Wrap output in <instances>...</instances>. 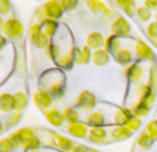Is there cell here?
I'll use <instances>...</instances> for the list:
<instances>
[{
  "label": "cell",
  "mask_w": 157,
  "mask_h": 152,
  "mask_svg": "<svg viewBox=\"0 0 157 152\" xmlns=\"http://www.w3.org/2000/svg\"><path fill=\"white\" fill-rule=\"evenodd\" d=\"M153 142H155V140H153L147 133H145V131L139 134L138 140H136V145H138L141 150H144V151L150 150V148L153 147Z\"/></svg>",
  "instance_id": "83f0119b"
},
{
  "label": "cell",
  "mask_w": 157,
  "mask_h": 152,
  "mask_svg": "<svg viewBox=\"0 0 157 152\" xmlns=\"http://www.w3.org/2000/svg\"><path fill=\"white\" fill-rule=\"evenodd\" d=\"M62 54V51H61V47L58 46L57 43H50V46L46 49V55H47V58L48 60H51V61H57L58 60V57Z\"/></svg>",
  "instance_id": "1f68e13d"
},
{
  "label": "cell",
  "mask_w": 157,
  "mask_h": 152,
  "mask_svg": "<svg viewBox=\"0 0 157 152\" xmlns=\"http://www.w3.org/2000/svg\"><path fill=\"white\" fill-rule=\"evenodd\" d=\"M155 21H156V22H157V13H156V14H155Z\"/></svg>",
  "instance_id": "f5cc1de1"
},
{
  "label": "cell",
  "mask_w": 157,
  "mask_h": 152,
  "mask_svg": "<svg viewBox=\"0 0 157 152\" xmlns=\"http://www.w3.org/2000/svg\"><path fill=\"white\" fill-rule=\"evenodd\" d=\"M145 133H147L156 141L157 140V119L150 120V122L147 123L146 127H145Z\"/></svg>",
  "instance_id": "d590c367"
},
{
  "label": "cell",
  "mask_w": 157,
  "mask_h": 152,
  "mask_svg": "<svg viewBox=\"0 0 157 152\" xmlns=\"http://www.w3.org/2000/svg\"><path fill=\"white\" fill-rule=\"evenodd\" d=\"M52 101H54L52 95L44 89L36 90L35 94H33V104H35L41 112H46L47 109L51 108Z\"/></svg>",
  "instance_id": "9c48e42d"
},
{
  "label": "cell",
  "mask_w": 157,
  "mask_h": 152,
  "mask_svg": "<svg viewBox=\"0 0 157 152\" xmlns=\"http://www.w3.org/2000/svg\"><path fill=\"white\" fill-rule=\"evenodd\" d=\"M113 57H114V61L123 66L131 65V62H132V53L128 49H121L117 54H114Z\"/></svg>",
  "instance_id": "cb8c5ba5"
},
{
  "label": "cell",
  "mask_w": 157,
  "mask_h": 152,
  "mask_svg": "<svg viewBox=\"0 0 157 152\" xmlns=\"http://www.w3.org/2000/svg\"><path fill=\"white\" fill-rule=\"evenodd\" d=\"M77 0H62L61 2V6H62L63 11H72L77 7Z\"/></svg>",
  "instance_id": "60d3db41"
},
{
  "label": "cell",
  "mask_w": 157,
  "mask_h": 152,
  "mask_svg": "<svg viewBox=\"0 0 157 152\" xmlns=\"http://www.w3.org/2000/svg\"><path fill=\"white\" fill-rule=\"evenodd\" d=\"M97 105V97L94 93L88 91V90H83L78 94L76 101V109H81L84 112H90L95 108Z\"/></svg>",
  "instance_id": "ba28073f"
},
{
  "label": "cell",
  "mask_w": 157,
  "mask_h": 152,
  "mask_svg": "<svg viewBox=\"0 0 157 152\" xmlns=\"http://www.w3.org/2000/svg\"><path fill=\"white\" fill-rule=\"evenodd\" d=\"M73 58L71 57V54H61L59 57H58V60L55 61V65L58 66V68H61V69H71L72 66H73Z\"/></svg>",
  "instance_id": "4dcf8cb0"
},
{
  "label": "cell",
  "mask_w": 157,
  "mask_h": 152,
  "mask_svg": "<svg viewBox=\"0 0 157 152\" xmlns=\"http://www.w3.org/2000/svg\"><path fill=\"white\" fill-rule=\"evenodd\" d=\"M149 86L157 91V66L153 65L149 72Z\"/></svg>",
  "instance_id": "ab89813d"
},
{
  "label": "cell",
  "mask_w": 157,
  "mask_h": 152,
  "mask_svg": "<svg viewBox=\"0 0 157 152\" xmlns=\"http://www.w3.org/2000/svg\"><path fill=\"white\" fill-rule=\"evenodd\" d=\"M114 4L119 6V7L125 13V15H128V17H134V15H135L136 8H138L134 0H116V2H114Z\"/></svg>",
  "instance_id": "603a6c76"
},
{
  "label": "cell",
  "mask_w": 157,
  "mask_h": 152,
  "mask_svg": "<svg viewBox=\"0 0 157 152\" xmlns=\"http://www.w3.org/2000/svg\"><path fill=\"white\" fill-rule=\"evenodd\" d=\"M125 78L130 84H142V80L145 78V69L141 64H131L125 69Z\"/></svg>",
  "instance_id": "30bf717a"
},
{
  "label": "cell",
  "mask_w": 157,
  "mask_h": 152,
  "mask_svg": "<svg viewBox=\"0 0 157 152\" xmlns=\"http://www.w3.org/2000/svg\"><path fill=\"white\" fill-rule=\"evenodd\" d=\"M26 152H43V151H40V150H36V151H26Z\"/></svg>",
  "instance_id": "816d5d0a"
},
{
  "label": "cell",
  "mask_w": 157,
  "mask_h": 152,
  "mask_svg": "<svg viewBox=\"0 0 157 152\" xmlns=\"http://www.w3.org/2000/svg\"><path fill=\"white\" fill-rule=\"evenodd\" d=\"M52 138H54V144L57 148H59V151L62 152H72L75 148V141L72 138L66 136H62L59 133H52Z\"/></svg>",
  "instance_id": "7c38bea8"
},
{
  "label": "cell",
  "mask_w": 157,
  "mask_h": 152,
  "mask_svg": "<svg viewBox=\"0 0 157 152\" xmlns=\"http://www.w3.org/2000/svg\"><path fill=\"white\" fill-rule=\"evenodd\" d=\"M102 15H103V19H105V21H112V22H113L114 19L119 17V15H117V13L113 10V8H109V7L106 8L105 13H103Z\"/></svg>",
  "instance_id": "7bdbcfd3"
},
{
  "label": "cell",
  "mask_w": 157,
  "mask_h": 152,
  "mask_svg": "<svg viewBox=\"0 0 157 152\" xmlns=\"http://www.w3.org/2000/svg\"><path fill=\"white\" fill-rule=\"evenodd\" d=\"M106 123V118L102 112L99 111H94L88 115L87 118V125H90L91 127H98V126H105Z\"/></svg>",
  "instance_id": "d4e9b609"
},
{
  "label": "cell",
  "mask_w": 157,
  "mask_h": 152,
  "mask_svg": "<svg viewBox=\"0 0 157 152\" xmlns=\"http://www.w3.org/2000/svg\"><path fill=\"white\" fill-rule=\"evenodd\" d=\"M110 32L113 36L117 38H127L131 33V24L124 15H119L113 22L110 24Z\"/></svg>",
  "instance_id": "5b68a950"
},
{
  "label": "cell",
  "mask_w": 157,
  "mask_h": 152,
  "mask_svg": "<svg viewBox=\"0 0 157 152\" xmlns=\"http://www.w3.org/2000/svg\"><path fill=\"white\" fill-rule=\"evenodd\" d=\"M88 152H101V151L95 150V148H88Z\"/></svg>",
  "instance_id": "681fc988"
},
{
  "label": "cell",
  "mask_w": 157,
  "mask_h": 152,
  "mask_svg": "<svg viewBox=\"0 0 157 152\" xmlns=\"http://www.w3.org/2000/svg\"><path fill=\"white\" fill-rule=\"evenodd\" d=\"M135 54L139 60L144 61H150V62H155L156 61V54L152 50V47L144 40H136L135 43Z\"/></svg>",
  "instance_id": "8fae6325"
},
{
  "label": "cell",
  "mask_w": 157,
  "mask_h": 152,
  "mask_svg": "<svg viewBox=\"0 0 157 152\" xmlns=\"http://www.w3.org/2000/svg\"><path fill=\"white\" fill-rule=\"evenodd\" d=\"M144 6L146 8H149L150 11H156L157 13V0H145Z\"/></svg>",
  "instance_id": "f6af8a7d"
},
{
  "label": "cell",
  "mask_w": 157,
  "mask_h": 152,
  "mask_svg": "<svg viewBox=\"0 0 157 152\" xmlns=\"http://www.w3.org/2000/svg\"><path fill=\"white\" fill-rule=\"evenodd\" d=\"M59 152H62V151H59Z\"/></svg>",
  "instance_id": "db71d44e"
},
{
  "label": "cell",
  "mask_w": 157,
  "mask_h": 152,
  "mask_svg": "<svg viewBox=\"0 0 157 152\" xmlns=\"http://www.w3.org/2000/svg\"><path fill=\"white\" fill-rule=\"evenodd\" d=\"M41 26V32L44 35H47L50 39H52L55 36L58 30V22L54 21V19H43V21H39Z\"/></svg>",
  "instance_id": "7402d4cb"
},
{
  "label": "cell",
  "mask_w": 157,
  "mask_h": 152,
  "mask_svg": "<svg viewBox=\"0 0 157 152\" xmlns=\"http://www.w3.org/2000/svg\"><path fill=\"white\" fill-rule=\"evenodd\" d=\"M68 133L71 134L72 137H76V138H87L90 133V129L87 123L83 122H77L73 123V125L68 126Z\"/></svg>",
  "instance_id": "e0dca14e"
},
{
  "label": "cell",
  "mask_w": 157,
  "mask_h": 152,
  "mask_svg": "<svg viewBox=\"0 0 157 152\" xmlns=\"http://www.w3.org/2000/svg\"><path fill=\"white\" fill-rule=\"evenodd\" d=\"M135 95L139 102L146 104V105L152 109V106L155 105V102H156L157 91H155V90L149 86V83H142L135 87Z\"/></svg>",
  "instance_id": "277c9868"
},
{
  "label": "cell",
  "mask_w": 157,
  "mask_h": 152,
  "mask_svg": "<svg viewBox=\"0 0 157 152\" xmlns=\"http://www.w3.org/2000/svg\"><path fill=\"white\" fill-rule=\"evenodd\" d=\"M134 116L130 108H117L113 115V122L116 126H127V123Z\"/></svg>",
  "instance_id": "2e32d148"
},
{
  "label": "cell",
  "mask_w": 157,
  "mask_h": 152,
  "mask_svg": "<svg viewBox=\"0 0 157 152\" xmlns=\"http://www.w3.org/2000/svg\"><path fill=\"white\" fill-rule=\"evenodd\" d=\"M43 89L47 90L52 98H59L65 93V75L54 71V79H50L47 72L43 75Z\"/></svg>",
  "instance_id": "6da1fadb"
},
{
  "label": "cell",
  "mask_w": 157,
  "mask_h": 152,
  "mask_svg": "<svg viewBox=\"0 0 157 152\" xmlns=\"http://www.w3.org/2000/svg\"><path fill=\"white\" fill-rule=\"evenodd\" d=\"M63 118H65V122L68 125H73V123L80 122V114H78L76 108H72V106H69V108H66L63 111Z\"/></svg>",
  "instance_id": "f1b7e54d"
},
{
  "label": "cell",
  "mask_w": 157,
  "mask_h": 152,
  "mask_svg": "<svg viewBox=\"0 0 157 152\" xmlns=\"http://www.w3.org/2000/svg\"><path fill=\"white\" fill-rule=\"evenodd\" d=\"M86 46H88L92 51L101 50L105 46V38L101 32H90L86 38Z\"/></svg>",
  "instance_id": "5bb4252c"
},
{
  "label": "cell",
  "mask_w": 157,
  "mask_h": 152,
  "mask_svg": "<svg viewBox=\"0 0 157 152\" xmlns=\"http://www.w3.org/2000/svg\"><path fill=\"white\" fill-rule=\"evenodd\" d=\"M3 130H4V127H3L2 122H0V136H2V134H3Z\"/></svg>",
  "instance_id": "f907efd6"
},
{
  "label": "cell",
  "mask_w": 157,
  "mask_h": 152,
  "mask_svg": "<svg viewBox=\"0 0 157 152\" xmlns=\"http://www.w3.org/2000/svg\"><path fill=\"white\" fill-rule=\"evenodd\" d=\"M3 33L8 39H18L24 35V25L18 18H8L3 28Z\"/></svg>",
  "instance_id": "52a82bcc"
},
{
  "label": "cell",
  "mask_w": 157,
  "mask_h": 152,
  "mask_svg": "<svg viewBox=\"0 0 157 152\" xmlns=\"http://www.w3.org/2000/svg\"><path fill=\"white\" fill-rule=\"evenodd\" d=\"M40 147H41V140L37 136H35L33 138H30L29 141L25 144L24 150H25V152L26 151H36V150H39Z\"/></svg>",
  "instance_id": "e575fe53"
},
{
  "label": "cell",
  "mask_w": 157,
  "mask_h": 152,
  "mask_svg": "<svg viewBox=\"0 0 157 152\" xmlns=\"http://www.w3.org/2000/svg\"><path fill=\"white\" fill-rule=\"evenodd\" d=\"M103 49H105L110 55L117 54V53L123 49L121 39L117 38V36H113V35L108 36V38L105 39V46H103Z\"/></svg>",
  "instance_id": "d6986e66"
},
{
  "label": "cell",
  "mask_w": 157,
  "mask_h": 152,
  "mask_svg": "<svg viewBox=\"0 0 157 152\" xmlns=\"http://www.w3.org/2000/svg\"><path fill=\"white\" fill-rule=\"evenodd\" d=\"M110 60V54L106 51L105 49H101V50H95L92 51V58H91V62L97 66H105L106 64L109 62Z\"/></svg>",
  "instance_id": "44dd1931"
},
{
  "label": "cell",
  "mask_w": 157,
  "mask_h": 152,
  "mask_svg": "<svg viewBox=\"0 0 157 152\" xmlns=\"http://www.w3.org/2000/svg\"><path fill=\"white\" fill-rule=\"evenodd\" d=\"M21 118H22V112H18V111L13 112V115H11V118H10V123H7V127H13V126L18 125Z\"/></svg>",
  "instance_id": "ee69618b"
},
{
  "label": "cell",
  "mask_w": 157,
  "mask_h": 152,
  "mask_svg": "<svg viewBox=\"0 0 157 152\" xmlns=\"http://www.w3.org/2000/svg\"><path fill=\"white\" fill-rule=\"evenodd\" d=\"M14 102H15V111L22 112L28 105V94L25 91H17L14 94Z\"/></svg>",
  "instance_id": "4316f807"
},
{
  "label": "cell",
  "mask_w": 157,
  "mask_h": 152,
  "mask_svg": "<svg viewBox=\"0 0 157 152\" xmlns=\"http://www.w3.org/2000/svg\"><path fill=\"white\" fill-rule=\"evenodd\" d=\"M72 152H88V148L84 147V145H81V144H76L75 148L72 150Z\"/></svg>",
  "instance_id": "bcb514c9"
},
{
  "label": "cell",
  "mask_w": 157,
  "mask_h": 152,
  "mask_svg": "<svg viewBox=\"0 0 157 152\" xmlns=\"http://www.w3.org/2000/svg\"><path fill=\"white\" fill-rule=\"evenodd\" d=\"M36 136V131L35 129H30V127H21L19 130L14 131L13 134L10 136V140L13 141L14 147L15 148H24L25 144L29 141L30 138Z\"/></svg>",
  "instance_id": "8992f818"
},
{
  "label": "cell",
  "mask_w": 157,
  "mask_h": 152,
  "mask_svg": "<svg viewBox=\"0 0 157 152\" xmlns=\"http://www.w3.org/2000/svg\"><path fill=\"white\" fill-rule=\"evenodd\" d=\"M131 111H132L134 116L139 118V119H144V118H146L147 115H149L150 108L146 105V104H144V102H139V101H136V102L132 106H131Z\"/></svg>",
  "instance_id": "484cf974"
},
{
  "label": "cell",
  "mask_w": 157,
  "mask_h": 152,
  "mask_svg": "<svg viewBox=\"0 0 157 152\" xmlns=\"http://www.w3.org/2000/svg\"><path fill=\"white\" fill-rule=\"evenodd\" d=\"M11 13V3L7 0H0V15H7Z\"/></svg>",
  "instance_id": "b9f144b4"
},
{
  "label": "cell",
  "mask_w": 157,
  "mask_h": 152,
  "mask_svg": "<svg viewBox=\"0 0 157 152\" xmlns=\"http://www.w3.org/2000/svg\"><path fill=\"white\" fill-rule=\"evenodd\" d=\"M146 35L150 39V42L157 40V22H149L146 26Z\"/></svg>",
  "instance_id": "74e56055"
},
{
  "label": "cell",
  "mask_w": 157,
  "mask_h": 152,
  "mask_svg": "<svg viewBox=\"0 0 157 152\" xmlns=\"http://www.w3.org/2000/svg\"><path fill=\"white\" fill-rule=\"evenodd\" d=\"M15 150L13 141L10 140V137H6V138L0 140V152H13Z\"/></svg>",
  "instance_id": "8d00e7d4"
},
{
  "label": "cell",
  "mask_w": 157,
  "mask_h": 152,
  "mask_svg": "<svg viewBox=\"0 0 157 152\" xmlns=\"http://www.w3.org/2000/svg\"><path fill=\"white\" fill-rule=\"evenodd\" d=\"M87 138L91 142H95V144H103V142H106V138H108V130H106L105 126L90 127V133Z\"/></svg>",
  "instance_id": "9a60e30c"
},
{
  "label": "cell",
  "mask_w": 157,
  "mask_h": 152,
  "mask_svg": "<svg viewBox=\"0 0 157 152\" xmlns=\"http://www.w3.org/2000/svg\"><path fill=\"white\" fill-rule=\"evenodd\" d=\"M4 24H6V21L3 19V17L0 15V33H3V28H4Z\"/></svg>",
  "instance_id": "c3c4849f"
},
{
  "label": "cell",
  "mask_w": 157,
  "mask_h": 152,
  "mask_svg": "<svg viewBox=\"0 0 157 152\" xmlns=\"http://www.w3.org/2000/svg\"><path fill=\"white\" fill-rule=\"evenodd\" d=\"M0 111L4 112V114L15 112L14 94H10V93H2L0 94Z\"/></svg>",
  "instance_id": "ac0fdd59"
},
{
  "label": "cell",
  "mask_w": 157,
  "mask_h": 152,
  "mask_svg": "<svg viewBox=\"0 0 157 152\" xmlns=\"http://www.w3.org/2000/svg\"><path fill=\"white\" fill-rule=\"evenodd\" d=\"M132 131L127 127V126H114L110 130V137L113 141H125V140L131 138Z\"/></svg>",
  "instance_id": "ffe728a7"
},
{
  "label": "cell",
  "mask_w": 157,
  "mask_h": 152,
  "mask_svg": "<svg viewBox=\"0 0 157 152\" xmlns=\"http://www.w3.org/2000/svg\"><path fill=\"white\" fill-rule=\"evenodd\" d=\"M71 57L73 58V62L77 64V65H84V55H83V50L81 47H77V46H73L71 49Z\"/></svg>",
  "instance_id": "836d02e7"
},
{
  "label": "cell",
  "mask_w": 157,
  "mask_h": 152,
  "mask_svg": "<svg viewBox=\"0 0 157 152\" xmlns=\"http://www.w3.org/2000/svg\"><path fill=\"white\" fill-rule=\"evenodd\" d=\"M7 44V38H6L3 33H0V50H3Z\"/></svg>",
  "instance_id": "7dc6e473"
},
{
  "label": "cell",
  "mask_w": 157,
  "mask_h": 152,
  "mask_svg": "<svg viewBox=\"0 0 157 152\" xmlns=\"http://www.w3.org/2000/svg\"><path fill=\"white\" fill-rule=\"evenodd\" d=\"M86 4L90 8V11H92L94 14H103L105 10L108 8V6L101 0H87Z\"/></svg>",
  "instance_id": "f546056e"
},
{
  "label": "cell",
  "mask_w": 157,
  "mask_h": 152,
  "mask_svg": "<svg viewBox=\"0 0 157 152\" xmlns=\"http://www.w3.org/2000/svg\"><path fill=\"white\" fill-rule=\"evenodd\" d=\"M135 15L141 22H147L152 18V11H150L149 8H146L145 6H139V7L136 8Z\"/></svg>",
  "instance_id": "d6a6232c"
},
{
  "label": "cell",
  "mask_w": 157,
  "mask_h": 152,
  "mask_svg": "<svg viewBox=\"0 0 157 152\" xmlns=\"http://www.w3.org/2000/svg\"><path fill=\"white\" fill-rule=\"evenodd\" d=\"M65 13L61 6V2H57V0H50V2L44 3L43 6L40 7V14H41V18L40 21L43 19H59L62 17V14Z\"/></svg>",
  "instance_id": "7a4b0ae2"
},
{
  "label": "cell",
  "mask_w": 157,
  "mask_h": 152,
  "mask_svg": "<svg viewBox=\"0 0 157 152\" xmlns=\"http://www.w3.org/2000/svg\"><path fill=\"white\" fill-rule=\"evenodd\" d=\"M44 116H46V120L54 127H62L63 123H65V118H63V114L61 111H58L57 108H50L44 112Z\"/></svg>",
  "instance_id": "4fadbf2b"
},
{
  "label": "cell",
  "mask_w": 157,
  "mask_h": 152,
  "mask_svg": "<svg viewBox=\"0 0 157 152\" xmlns=\"http://www.w3.org/2000/svg\"><path fill=\"white\" fill-rule=\"evenodd\" d=\"M29 39H30V43H32L36 49H44L46 50L47 47L50 46V43H51V39L41 32V26H40L39 22L37 24L30 25V28H29Z\"/></svg>",
  "instance_id": "3957f363"
},
{
  "label": "cell",
  "mask_w": 157,
  "mask_h": 152,
  "mask_svg": "<svg viewBox=\"0 0 157 152\" xmlns=\"http://www.w3.org/2000/svg\"><path fill=\"white\" fill-rule=\"evenodd\" d=\"M127 127L130 129L131 131H138L139 129L142 127V119H139V118H136V116H132L131 118V120L127 123Z\"/></svg>",
  "instance_id": "f35d334b"
}]
</instances>
